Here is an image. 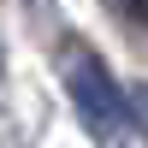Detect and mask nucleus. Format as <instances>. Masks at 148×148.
<instances>
[{
  "label": "nucleus",
  "instance_id": "obj_2",
  "mask_svg": "<svg viewBox=\"0 0 148 148\" xmlns=\"http://www.w3.org/2000/svg\"><path fill=\"white\" fill-rule=\"evenodd\" d=\"M125 101H130V119H136V125L148 130V83H136V89H130Z\"/></svg>",
  "mask_w": 148,
  "mask_h": 148
},
{
  "label": "nucleus",
  "instance_id": "obj_1",
  "mask_svg": "<svg viewBox=\"0 0 148 148\" xmlns=\"http://www.w3.org/2000/svg\"><path fill=\"white\" fill-rule=\"evenodd\" d=\"M65 89H71L77 119H83L101 142H125V130H130V101H125V89L113 83V71H107L95 53H77V59L65 65Z\"/></svg>",
  "mask_w": 148,
  "mask_h": 148
},
{
  "label": "nucleus",
  "instance_id": "obj_3",
  "mask_svg": "<svg viewBox=\"0 0 148 148\" xmlns=\"http://www.w3.org/2000/svg\"><path fill=\"white\" fill-rule=\"evenodd\" d=\"M113 6H119V18H130V24L148 30V0H113Z\"/></svg>",
  "mask_w": 148,
  "mask_h": 148
}]
</instances>
